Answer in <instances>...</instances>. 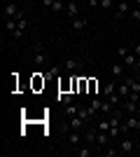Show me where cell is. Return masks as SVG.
I'll use <instances>...</instances> for the list:
<instances>
[{"mask_svg":"<svg viewBox=\"0 0 140 157\" xmlns=\"http://www.w3.org/2000/svg\"><path fill=\"white\" fill-rule=\"evenodd\" d=\"M110 129V120H103V122H98V131H107Z\"/></svg>","mask_w":140,"mask_h":157,"instance_id":"obj_25","label":"cell"},{"mask_svg":"<svg viewBox=\"0 0 140 157\" xmlns=\"http://www.w3.org/2000/svg\"><path fill=\"white\" fill-rule=\"evenodd\" d=\"M98 92V82L96 80H89V94H96Z\"/></svg>","mask_w":140,"mask_h":157,"instance_id":"obj_24","label":"cell"},{"mask_svg":"<svg viewBox=\"0 0 140 157\" xmlns=\"http://www.w3.org/2000/svg\"><path fill=\"white\" fill-rule=\"evenodd\" d=\"M100 10H112V0H100Z\"/></svg>","mask_w":140,"mask_h":157,"instance_id":"obj_27","label":"cell"},{"mask_svg":"<svg viewBox=\"0 0 140 157\" xmlns=\"http://www.w3.org/2000/svg\"><path fill=\"white\" fill-rule=\"evenodd\" d=\"M96 136H98V129H87L84 131V141L91 145H96Z\"/></svg>","mask_w":140,"mask_h":157,"instance_id":"obj_7","label":"cell"},{"mask_svg":"<svg viewBox=\"0 0 140 157\" xmlns=\"http://www.w3.org/2000/svg\"><path fill=\"white\" fill-rule=\"evenodd\" d=\"M131 17H133V19H135V21H140V7H135L133 12H131Z\"/></svg>","mask_w":140,"mask_h":157,"instance_id":"obj_29","label":"cell"},{"mask_svg":"<svg viewBox=\"0 0 140 157\" xmlns=\"http://www.w3.org/2000/svg\"><path fill=\"white\" fill-rule=\"evenodd\" d=\"M117 148H119V155H128V152L135 150V141L133 138H121Z\"/></svg>","mask_w":140,"mask_h":157,"instance_id":"obj_2","label":"cell"},{"mask_svg":"<svg viewBox=\"0 0 140 157\" xmlns=\"http://www.w3.org/2000/svg\"><path fill=\"white\" fill-rule=\"evenodd\" d=\"M68 143L73 145V148H75V145H80V131H73V129H70V134H68Z\"/></svg>","mask_w":140,"mask_h":157,"instance_id":"obj_11","label":"cell"},{"mask_svg":"<svg viewBox=\"0 0 140 157\" xmlns=\"http://www.w3.org/2000/svg\"><path fill=\"white\" fill-rule=\"evenodd\" d=\"M117 94H119V96H126V98H128V94H131V87H128V82H124V85L117 87Z\"/></svg>","mask_w":140,"mask_h":157,"instance_id":"obj_18","label":"cell"},{"mask_svg":"<svg viewBox=\"0 0 140 157\" xmlns=\"http://www.w3.org/2000/svg\"><path fill=\"white\" fill-rule=\"evenodd\" d=\"M121 110H126L128 115H138V110H140V105L135 103V101H131V98H126L124 103H121Z\"/></svg>","mask_w":140,"mask_h":157,"instance_id":"obj_4","label":"cell"},{"mask_svg":"<svg viewBox=\"0 0 140 157\" xmlns=\"http://www.w3.org/2000/svg\"><path fill=\"white\" fill-rule=\"evenodd\" d=\"M128 12H131V5H128V0H119V5H117V19H124Z\"/></svg>","mask_w":140,"mask_h":157,"instance_id":"obj_5","label":"cell"},{"mask_svg":"<svg viewBox=\"0 0 140 157\" xmlns=\"http://www.w3.org/2000/svg\"><path fill=\"white\" fill-rule=\"evenodd\" d=\"M19 28H21V31H26V28H28V19H26V17L19 19Z\"/></svg>","mask_w":140,"mask_h":157,"instance_id":"obj_28","label":"cell"},{"mask_svg":"<svg viewBox=\"0 0 140 157\" xmlns=\"http://www.w3.org/2000/svg\"><path fill=\"white\" fill-rule=\"evenodd\" d=\"M100 105H103V101H100V98H91V103H89V110H91V115L100 110Z\"/></svg>","mask_w":140,"mask_h":157,"instance_id":"obj_17","label":"cell"},{"mask_svg":"<svg viewBox=\"0 0 140 157\" xmlns=\"http://www.w3.org/2000/svg\"><path fill=\"white\" fill-rule=\"evenodd\" d=\"M33 63L38 66V68H40L42 63H45V54H42V47L38 45V49H35V56H33Z\"/></svg>","mask_w":140,"mask_h":157,"instance_id":"obj_8","label":"cell"},{"mask_svg":"<svg viewBox=\"0 0 140 157\" xmlns=\"http://www.w3.org/2000/svg\"><path fill=\"white\" fill-rule=\"evenodd\" d=\"M87 5H89V7H91V10H93V7H98V5H100V0H89Z\"/></svg>","mask_w":140,"mask_h":157,"instance_id":"obj_30","label":"cell"},{"mask_svg":"<svg viewBox=\"0 0 140 157\" xmlns=\"http://www.w3.org/2000/svg\"><path fill=\"white\" fill-rule=\"evenodd\" d=\"M63 66H66V71H68V73H73V71H77V68H80V61H77V59H68Z\"/></svg>","mask_w":140,"mask_h":157,"instance_id":"obj_13","label":"cell"},{"mask_svg":"<svg viewBox=\"0 0 140 157\" xmlns=\"http://www.w3.org/2000/svg\"><path fill=\"white\" fill-rule=\"evenodd\" d=\"M124 68H126L124 63H112L110 66V73H112V75H124Z\"/></svg>","mask_w":140,"mask_h":157,"instance_id":"obj_16","label":"cell"},{"mask_svg":"<svg viewBox=\"0 0 140 157\" xmlns=\"http://www.w3.org/2000/svg\"><path fill=\"white\" fill-rule=\"evenodd\" d=\"M42 5H45V7H49V10H52V5H54V0H42Z\"/></svg>","mask_w":140,"mask_h":157,"instance_id":"obj_31","label":"cell"},{"mask_svg":"<svg viewBox=\"0 0 140 157\" xmlns=\"http://www.w3.org/2000/svg\"><path fill=\"white\" fill-rule=\"evenodd\" d=\"M77 155H80V157H91L93 150H91V148H82V150H77Z\"/></svg>","mask_w":140,"mask_h":157,"instance_id":"obj_23","label":"cell"},{"mask_svg":"<svg viewBox=\"0 0 140 157\" xmlns=\"http://www.w3.org/2000/svg\"><path fill=\"white\" fill-rule=\"evenodd\" d=\"M135 61H138L135 52H128L126 56H124V66H128V68H135Z\"/></svg>","mask_w":140,"mask_h":157,"instance_id":"obj_10","label":"cell"},{"mask_svg":"<svg viewBox=\"0 0 140 157\" xmlns=\"http://www.w3.org/2000/svg\"><path fill=\"white\" fill-rule=\"evenodd\" d=\"M126 54H128V47H124V45H121V47H117V56H121V59H124Z\"/></svg>","mask_w":140,"mask_h":157,"instance_id":"obj_26","label":"cell"},{"mask_svg":"<svg viewBox=\"0 0 140 157\" xmlns=\"http://www.w3.org/2000/svg\"><path fill=\"white\" fill-rule=\"evenodd\" d=\"M114 92H117V85H114V82H107V85L103 87V96H105V98H107V96H112Z\"/></svg>","mask_w":140,"mask_h":157,"instance_id":"obj_12","label":"cell"},{"mask_svg":"<svg viewBox=\"0 0 140 157\" xmlns=\"http://www.w3.org/2000/svg\"><path fill=\"white\" fill-rule=\"evenodd\" d=\"M133 52H135V56H140V45H135V49H133Z\"/></svg>","mask_w":140,"mask_h":157,"instance_id":"obj_32","label":"cell"},{"mask_svg":"<svg viewBox=\"0 0 140 157\" xmlns=\"http://www.w3.org/2000/svg\"><path fill=\"white\" fill-rule=\"evenodd\" d=\"M135 71L140 73V56H138V61H135Z\"/></svg>","mask_w":140,"mask_h":157,"instance_id":"obj_33","label":"cell"},{"mask_svg":"<svg viewBox=\"0 0 140 157\" xmlns=\"http://www.w3.org/2000/svg\"><path fill=\"white\" fill-rule=\"evenodd\" d=\"M84 124H87V120H84L80 113H77V115H73V117H70V122H68V129H73V131H82V129H84Z\"/></svg>","mask_w":140,"mask_h":157,"instance_id":"obj_3","label":"cell"},{"mask_svg":"<svg viewBox=\"0 0 140 157\" xmlns=\"http://www.w3.org/2000/svg\"><path fill=\"white\" fill-rule=\"evenodd\" d=\"M5 28L9 33H14L16 28H19V19H5Z\"/></svg>","mask_w":140,"mask_h":157,"instance_id":"obj_15","label":"cell"},{"mask_svg":"<svg viewBox=\"0 0 140 157\" xmlns=\"http://www.w3.org/2000/svg\"><path fill=\"white\" fill-rule=\"evenodd\" d=\"M61 10H63V2H61V0H54V5H52V12H54V14H59Z\"/></svg>","mask_w":140,"mask_h":157,"instance_id":"obj_22","label":"cell"},{"mask_svg":"<svg viewBox=\"0 0 140 157\" xmlns=\"http://www.w3.org/2000/svg\"><path fill=\"white\" fill-rule=\"evenodd\" d=\"M126 82H128V87H131V92H133V94H140V82H138V80L128 78Z\"/></svg>","mask_w":140,"mask_h":157,"instance_id":"obj_19","label":"cell"},{"mask_svg":"<svg viewBox=\"0 0 140 157\" xmlns=\"http://www.w3.org/2000/svg\"><path fill=\"white\" fill-rule=\"evenodd\" d=\"M66 12H68V17H70V19H77V2H75V0H68Z\"/></svg>","mask_w":140,"mask_h":157,"instance_id":"obj_6","label":"cell"},{"mask_svg":"<svg viewBox=\"0 0 140 157\" xmlns=\"http://www.w3.org/2000/svg\"><path fill=\"white\" fill-rule=\"evenodd\" d=\"M117 152H119V148H110V145H107L105 150H103V155H105V157H114Z\"/></svg>","mask_w":140,"mask_h":157,"instance_id":"obj_20","label":"cell"},{"mask_svg":"<svg viewBox=\"0 0 140 157\" xmlns=\"http://www.w3.org/2000/svg\"><path fill=\"white\" fill-rule=\"evenodd\" d=\"M5 19H23V12L19 10L16 2H7L5 5Z\"/></svg>","mask_w":140,"mask_h":157,"instance_id":"obj_1","label":"cell"},{"mask_svg":"<svg viewBox=\"0 0 140 157\" xmlns=\"http://www.w3.org/2000/svg\"><path fill=\"white\" fill-rule=\"evenodd\" d=\"M61 73V66H49V71H47V75H52V78H56Z\"/></svg>","mask_w":140,"mask_h":157,"instance_id":"obj_21","label":"cell"},{"mask_svg":"<svg viewBox=\"0 0 140 157\" xmlns=\"http://www.w3.org/2000/svg\"><path fill=\"white\" fill-rule=\"evenodd\" d=\"M138 7H140V0H138Z\"/></svg>","mask_w":140,"mask_h":157,"instance_id":"obj_34","label":"cell"},{"mask_svg":"<svg viewBox=\"0 0 140 157\" xmlns=\"http://www.w3.org/2000/svg\"><path fill=\"white\" fill-rule=\"evenodd\" d=\"M87 26H89L87 19H73V28H75V31H84Z\"/></svg>","mask_w":140,"mask_h":157,"instance_id":"obj_14","label":"cell"},{"mask_svg":"<svg viewBox=\"0 0 140 157\" xmlns=\"http://www.w3.org/2000/svg\"><path fill=\"white\" fill-rule=\"evenodd\" d=\"M59 103H63V108H66V105L75 103V96H73V94H70V92H66V94H63V96H61V94H59Z\"/></svg>","mask_w":140,"mask_h":157,"instance_id":"obj_9","label":"cell"}]
</instances>
